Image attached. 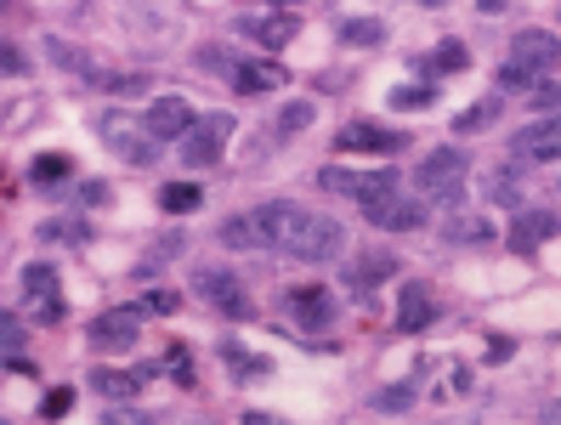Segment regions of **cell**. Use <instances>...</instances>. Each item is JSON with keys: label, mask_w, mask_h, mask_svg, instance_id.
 Returning a JSON list of instances; mask_svg holds the SVG:
<instances>
[{"label": "cell", "mask_w": 561, "mask_h": 425, "mask_svg": "<svg viewBox=\"0 0 561 425\" xmlns=\"http://www.w3.org/2000/svg\"><path fill=\"white\" fill-rule=\"evenodd\" d=\"M352 289L363 296L369 284H380V278H398V255H363V261H352Z\"/></svg>", "instance_id": "obj_21"}, {"label": "cell", "mask_w": 561, "mask_h": 425, "mask_svg": "<svg viewBox=\"0 0 561 425\" xmlns=\"http://www.w3.org/2000/svg\"><path fill=\"white\" fill-rule=\"evenodd\" d=\"M80 199H85V205H108V187H103V182H85Z\"/></svg>", "instance_id": "obj_38"}, {"label": "cell", "mask_w": 561, "mask_h": 425, "mask_svg": "<svg viewBox=\"0 0 561 425\" xmlns=\"http://www.w3.org/2000/svg\"><path fill=\"white\" fill-rule=\"evenodd\" d=\"M164 369H171L176 386H193V357H187V341H171L164 346Z\"/></svg>", "instance_id": "obj_33"}, {"label": "cell", "mask_w": 561, "mask_h": 425, "mask_svg": "<svg viewBox=\"0 0 561 425\" xmlns=\"http://www.w3.org/2000/svg\"><path fill=\"white\" fill-rule=\"evenodd\" d=\"M148 375L153 369H103V364H96L85 386L96 391V398H108V403H125V398H137V391L148 386Z\"/></svg>", "instance_id": "obj_19"}, {"label": "cell", "mask_w": 561, "mask_h": 425, "mask_svg": "<svg viewBox=\"0 0 561 425\" xmlns=\"http://www.w3.org/2000/svg\"><path fill=\"white\" fill-rule=\"evenodd\" d=\"M239 35L255 41L261 51H284L295 35H301V23H295V12H261V18H239Z\"/></svg>", "instance_id": "obj_14"}, {"label": "cell", "mask_w": 561, "mask_h": 425, "mask_svg": "<svg viewBox=\"0 0 561 425\" xmlns=\"http://www.w3.org/2000/svg\"><path fill=\"white\" fill-rule=\"evenodd\" d=\"M443 239H448V244H493V221H482V216H454V221L443 227Z\"/></svg>", "instance_id": "obj_24"}, {"label": "cell", "mask_w": 561, "mask_h": 425, "mask_svg": "<svg viewBox=\"0 0 561 425\" xmlns=\"http://www.w3.org/2000/svg\"><path fill=\"white\" fill-rule=\"evenodd\" d=\"M142 125H148L153 142H182V130L193 125V103H187V96H153Z\"/></svg>", "instance_id": "obj_15"}, {"label": "cell", "mask_w": 561, "mask_h": 425, "mask_svg": "<svg viewBox=\"0 0 561 425\" xmlns=\"http://www.w3.org/2000/svg\"><path fill=\"white\" fill-rule=\"evenodd\" d=\"M233 137V114H199L182 130V165L187 171H210L221 165V148Z\"/></svg>", "instance_id": "obj_5"}, {"label": "cell", "mask_w": 561, "mask_h": 425, "mask_svg": "<svg viewBox=\"0 0 561 425\" xmlns=\"http://www.w3.org/2000/svg\"><path fill=\"white\" fill-rule=\"evenodd\" d=\"M137 330H142V312L137 307H108V312H96L85 323V341L96 352H130V346H137Z\"/></svg>", "instance_id": "obj_10"}, {"label": "cell", "mask_w": 561, "mask_h": 425, "mask_svg": "<svg viewBox=\"0 0 561 425\" xmlns=\"http://www.w3.org/2000/svg\"><path fill=\"white\" fill-rule=\"evenodd\" d=\"M386 103L398 108V114L432 108V103H437V85H432V80H425V85H420V80H414V85H391V96H386Z\"/></svg>", "instance_id": "obj_25"}, {"label": "cell", "mask_w": 561, "mask_h": 425, "mask_svg": "<svg viewBox=\"0 0 561 425\" xmlns=\"http://www.w3.org/2000/svg\"><path fill=\"white\" fill-rule=\"evenodd\" d=\"M284 312H289L295 330L318 335V330L335 323V296H329V284H295L289 296H284Z\"/></svg>", "instance_id": "obj_9"}, {"label": "cell", "mask_w": 561, "mask_h": 425, "mask_svg": "<svg viewBox=\"0 0 561 425\" xmlns=\"http://www.w3.org/2000/svg\"><path fill=\"white\" fill-rule=\"evenodd\" d=\"M318 187L329 193H352V199H375V193H391L398 187V171L391 165H375V171H318Z\"/></svg>", "instance_id": "obj_13"}, {"label": "cell", "mask_w": 561, "mask_h": 425, "mask_svg": "<svg viewBox=\"0 0 561 425\" xmlns=\"http://www.w3.org/2000/svg\"><path fill=\"white\" fill-rule=\"evenodd\" d=\"M23 346H28V330H23L12 312H0V357H7V364H18V369H28V364H23Z\"/></svg>", "instance_id": "obj_28"}, {"label": "cell", "mask_w": 561, "mask_h": 425, "mask_svg": "<svg viewBox=\"0 0 561 425\" xmlns=\"http://www.w3.org/2000/svg\"><path fill=\"white\" fill-rule=\"evenodd\" d=\"M363 221L380 227V233H414V227H425V210L420 199H409V193H375V199H363Z\"/></svg>", "instance_id": "obj_8"}, {"label": "cell", "mask_w": 561, "mask_h": 425, "mask_svg": "<svg viewBox=\"0 0 561 425\" xmlns=\"http://www.w3.org/2000/svg\"><path fill=\"white\" fill-rule=\"evenodd\" d=\"M561 233V221H556V210H522L516 221H511V250L516 255H534L545 239H556Z\"/></svg>", "instance_id": "obj_18"}, {"label": "cell", "mask_w": 561, "mask_h": 425, "mask_svg": "<svg viewBox=\"0 0 561 425\" xmlns=\"http://www.w3.org/2000/svg\"><path fill=\"white\" fill-rule=\"evenodd\" d=\"M545 420H561V403H550V409H545Z\"/></svg>", "instance_id": "obj_42"}, {"label": "cell", "mask_w": 561, "mask_h": 425, "mask_svg": "<svg viewBox=\"0 0 561 425\" xmlns=\"http://www.w3.org/2000/svg\"><path fill=\"white\" fill-rule=\"evenodd\" d=\"M199 205H205V187H199V182L159 187V210H171V216H187V210H199Z\"/></svg>", "instance_id": "obj_22"}, {"label": "cell", "mask_w": 561, "mask_h": 425, "mask_svg": "<svg viewBox=\"0 0 561 425\" xmlns=\"http://www.w3.org/2000/svg\"><path fill=\"white\" fill-rule=\"evenodd\" d=\"M96 137H103L125 165H153V137H148V125L142 119H130V114H108V119H96Z\"/></svg>", "instance_id": "obj_6"}, {"label": "cell", "mask_w": 561, "mask_h": 425, "mask_svg": "<svg viewBox=\"0 0 561 425\" xmlns=\"http://www.w3.org/2000/svg\"><path fill=\"white\" fill-rule=\"evenodd\" d=\"M505 7V0H482V12H500Z\"/></svg>", "instance_id": "obj_41"}, {"label": "cell", "mask_w": 561, "mask_h": 425, "mask_svg": "<svg viewBox=\"0 0 561 425\" xmlns=\"http://www.w3.org/2000/svg\"><path fill=\"white\" fill-rule=\"evenodd\" d=\"M420 74H459V69H471V46L466 41H443L425 62H414Z\"/></svg>", "instance_id": "obj_20"}, {"label": "cell", "mask_w": 561, "mask_h": 425, "mask_svg": "<svg viewBox=\"0 0 561 425\" xmlns=\"http://www.w3.org/2000/svg\"><path fill=\"white\" fill-rule=\"evenodd\" d=\"M28 176H35L41 187H46V182H69V176H75V159L57 153V148H46V153L28 159Z\"/></svg>", "instance_id": "obj_23"}, {"label": "cell", "mask_w": 561, "mask_h": 425, "mask_svg": "<svg viewBox=\"0 0 561 425\" xmlns=\"http://www.w3.org/2000/svg\"><path fill=\"white\" fill-rule=\"evenodd\" d=\"M289 74H284V62L278 57H233L227 62V85H233L239 96H267L278 91Z\"/></svg>", "instance_id": "obj_11"}, {"label": "cell", "mask_w": 561, "mask_h": 425, "mask_svg": "<svg viewBox=\"0 0 561 425\" xmlns=\"http://www.w3.org/2000/svg\"><path fill=\"white\" fill-rule=\"evenodd\" d=\"M534 103H539V108H550V103H561V85H534Z\"/></svg>", "instance_id": "obj_40"}, {"label": "cell", "mask_w": 561, "mask_h": 425, "mask_svg": "<svg viewBox=\"0 0 561 425\" xmlns=\"http://www.w3.org/2000/svg\"><path fill=\"white\" fill-rule=\"evenodd\" d=\"M335 148H341V153H403L409 137H403V130L375 125V119H352V125L335 130Z\"/></svg>", "instance_id": "obj_12"}, {"label": "cell", "mask_w": 561, "mask_h": 425, "mask_svg": "<svg viewBox=\"0 0 561 425\" xmlns=\"http://www.w3.org/2000/svg\"><path fill=\"white\" fill-rule=\"evenodd\" d=\"M41 239H46V244H51V239L80 244V239H85V227H80V221H46V227H41Z\"/></svg>", "instance_id": "obj_35"}, {"label": "cell", "mask_w": 561, "mask_h": 425, "mask_svg": "<svg viewBox=\"0 0 561 425\" xmlns=\"http://www.w3.org/2000/svg\"><path fill=\"white\" fill-rule=\"evenodd\" d=\"M516 159H561V119H534L511 137Z\"/></svg>", "instance_id": "obj_17"}, {"label": "cell", "mask_w": 561, "mask_h": 425, "mask_svg": "<svg viewBox=\"0 0 561 425\" xmlns=\"http://www.w3.org/2000/svg\"><path fill=\"white\" fill-rule=\"evenodd\" d=\"M193 296L210 301L221 318H250L244 284H239V273H227V267H199V273H193Z\"/></svg>", "instance_id": "obj_7"}, {"label": "cell", "mask_w": 561, "mask_h": 425, "mask_svg": "<svg viewBox=\"0 0 561 425\" xmlns=\"http://www.w3.org/2000/svg\"><path fill=\"white\" fill-rule=\"evenodd\" d=\"M221 244H227V250H261L255 210H250V216H233V221H221Z\"/></svg>", "instance_id": "obj_26"}, {"label": "cell", "mask_w": 561, "mask_h": 425, "mask_svg": "<svg viewBox=\"0 0 561 425\" xmlns=\"http://www.w3.org/2000/svg\"><path fill=\"white\" fill-rule=\"evenodd\" d=\"M493 119H500V96H482V103H471L466 114L454 119V130H459V137H477V130H488Z\"/></svg>", "instance_id": "obj_29"}, {"label": "cell", "mask_w": 561, "mask_h": 425, "mask_svg": "<svg viewBox=\"0 0 561 425\" xmlns=\"http://www.w3.org/2000/svg\"><path fill=\"white\" fill-rule=\"evenodd\" d=\"M341 41H346V46H380V41H386V23H380V18H346Z\"/></svg>", "instance_id": "obj_30"}, {"label": "cell", "mask_w": 561, "mask_h": 425, "mask_svg": "<svg viewBox=\"0 0 561 425\" xmlns=\"http://www.w3.org/2000/svg\"><path fill=\"white\" fill-rule=\"evenodd\" d=\"M221 364L233 369L239 380H261V375H267V357H255V352H244L239 341H227V346H221Z\"/></svg>", "instance_id": "obj_27"}, {"label": "cell", "mask_w": 561, "mask_h": 425, "mask_svg": "<svg viewBox=\"0 0 561 425\" xmlns=\"http://www.w3.org/2000/svg\"><path fill=\"white\" fill-rule=\"evenodd\" d=\"M18 289H23V312L35 323H62V278H57V261H28V267L18 273Z\"/></svg>", "instance_id": "obj_4"}, {"label": "cell", "mask_w": 561, "mask_h": 425, "mask_svg": "<svg viewBox=\"0 0 561 425\" xmlns=\"http://www.w3.org/2000/svg\"><path fill=\"white\" fill-rule=\"evenodd\" d=\"M312 114H318V103H307V96H301V103H289V108L273 119V130H278V137H301V130L312 125Z\"/></svg>", "instance_id": "obj_31"}, {"label": "cell", "mask_w": 561, "mask_h": 425, "mask_svg": "<svg viewBox=\"0 0 561 425\" xmlns=\"http://www.w3.org/2000/svg\"><path fill=\"white\" fill-rule=\"evenodd\" d=\"M23 69H28V57L12 41H0V74H23Z\"/></svg>", "instance_id": "obj_36"}, {"label": "cell", "mask_w": 561, "mask_h": 425, "mask_svg": "<svg viewBox=\"0 0 561 425\" xmlns=\"http://www.w3.org/2000/svg\"><path fill=\"white\" fill-rule=\"evenodd\" d=\"M432 318H437L432 289H425L420 278H403V289H398V335H420Z\"/></svg>", "instance_id": "obj_16"}, {"label": "cell", "mask_w": 561, "mask_h": 425, "mask_svg": "<svg viewBox=\"0 0 561 425\" xmlns=\"http://www.w3.org/2000/svg\"><path fill=\"white\" fill-rule=\"evenodd\" d=\"M556 62H561V41L550 28H522V35H511V51L500 57V85L534 91L545 74H556Z\"/></svg>", "instance_id": "obj_2"}, {"label": "cell", "mask_w": 561, "mask_h": 425, "mask_svg": "<svg viewBox=\"0 0 561 425\" xmlns=\"http://www.w3.org/2000/svg\"><path fill=\"white\" fill-rule=\"evenodd\" d=\"M273 7H295V0H273Z\"/></svg>", "instance_id": "obj_43"}, {"label": "cell", "mask_w": 561, "mask_h": 425, "mask_svg": "<svg viewBox=\"0 0 561 425\" xmlns=\"http://www.w3.org/2000/svg\"><path fill=\"white\" fill-rule=\"evenodd\" d=\"M255 227H261V250H284L295 261H329L346 250V227L323 210H301V205H261L255 210Z\"/></svg>", "instance_id": "obj_1"}, {"label": "cell", "mask_w": 561, "mask_h": 425, "mask_svg": "<svg viewBox=\"0 0 561 425\" xmlns=\"http://www.w3.org/2000/svg\"><path fill=\"white\" fill-rule=\"evenodd\" d=\"M505 357H511V341L493 335V341H488V364H505Z\"/></svg>", "instance_id": "obj_39"}, {"label": "cell", "mask_w": 561, "mask_h": 425, "mask_svg": "<svg viewBox=\"0 0 561 425\" xmlns=\"http://www.w3.org/2000/svg\"><path fill=\"white\" fill-rule=\"evenodd\" d=\"M414 386H420V380H403V386H391V391H386V398H380L375 409H403V403L414 398Z\"/></svg>", "instance_id": "obj_37"}, {"label": "cell", "mask_w": 561, "mask_h": 425, "mask_svg": "<svg viewBox=\"0 0 561 425\" xmlns=\"http://www.w3.org/2000/svg\"><path fill=\"white\" fill-rule=\"evenodd\" d=\"M466 165H471V159L466 153H459L454 142L448 148H432V153H425V165H420V199H432V205H459V199H466Z\"/></svg>", "instance_id": "obj_3"}, {"label": "cell", "mask_w": 561, "mask_h": 425, "mask_svg": "<svg viewBox=\"0 0 561 425\" xmlns=\"http://www.w3.org/2000/svg\"><path fill=\"white\" fill-rule=\"evenodd\" d=\"M69 409H75V391L69 386H51L46 398H41V420H62Z\"/></svg>", "instance_id": "obj_34"}, {"label": "cell", "mask_w": 561, "mask_h": 425, "mask_svg": "<svg viewBox=\"0 0 561 425\" xmlns=\"http://www.w3.org/2000/svg\"><path fill=\"white\" fill-rule=\"evenodd\" d=\"M137 312L142 318H176L182 312V296H176V289H148V296L137 301Z\"/></svg>", "instance_id": "obj_32"}]
</instances>
